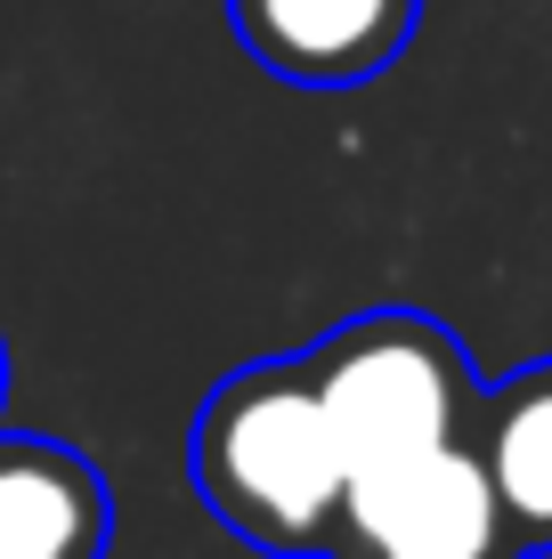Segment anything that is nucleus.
I'll return each instance as SVG.
<instances>
[{
    "label": "nucleus",
    "instance_id": "nucleus-3",
    "mask_svg": "<svg viewBox=\"0 0 552 559\" xmlns=\"http://www.w3.org/2000/svg\"><path fill=\"white\" fill-rule=\"evenodd\" d=\"M333 559H528V551L512 535L471 438H447L431 454L350 478Z\"/></svg>",
    "mask_w": 552,
    "mask_h": 559
},
{
    "label": "nucleus",
    "instance_id": "nucleus-5",
    "mask_svg": "<svg viewBox=\"0 0 552 559\" xmlns=\"http://www.w3.org/2000/svg\"><path fill=\"white\" fill-rule=\"evenodd\" d=\"M114 495L98 462L57 438L0 430V559H106Z\"/></svg>",
    "mask_w": 552,
    "mask_h": 559
},
{
    "label": "nucleus",
    "instance_id": "nucleus-4",
    "mask_svg": "<svg viewBox=\"0 0 552 559\" xmlns=\"http://www.w3.org/2000/svg\"><path fill=\"white\" fill-rule=\"evenodd\" d=\"M227 25L284 90H357L407 57L423 0H227Z\"/></svg>",
    "mask_w": 552,
    "mask_h": 559
},
{
    "label": "nucleus",
    "instance_id": "nucleus-2",
    "mask_svg": "<svg viewBox=\"0 0 552 559\" xmlns=\"http://www.w3.org/2000/svg\"><path fill=\"white\" fill-rule=\"evenodd\" d=\"M309 381L326 397L350 478L431 454L447 438H471V406H480V373H471L463 341L423 308L350 317L341 333H326L309 349Z\"/></svg>",
    "mask_w": 552,
    "mask_h": 559
},
{
    "label": "nucleus",
    "instance_id": "nucleus-1",
    "mask_svg": "<svg viewBox=\"0 0 552 559\" xmlns=\"http://www.w3.org/2000/svg\"><path fill=\"white\" fill-rule=\"evenodd\" d=\"M196 495L236 544L269 559H333L350 462L309 381V357L236 365L196 414Z\"/></svg>",
    "mask_w": 552,
    "mask_h": 559
},
{
    "label": "nucleus",
    "instance_id": "nucleus-6",
    "mask_svg": "<svg viewBox=\"0 0 552 559\" xmlns=\"http://www.w3.org/2000/svg\"><path fill=\"white\" fill-rule=\"evenodd\" d=\"M471 454L520 535V551H552V357L504 373L471 406Z\"/></svg>",
    "mask_w": 552,
    "mask_h": 559
},
{
    "label": "nucleus",
    "instance_id": "nucleus-7",
    "mask_svg": "<svg viewBox=\"0 0 552 559\" xmlns=\"http://www.w3.org/2000/svg\"><path fill=\"white\" fill-rule=\"evenodd\" d=\"M0 397H9V349H0Z\"/></svg>",
    "mask_w": 552,
    "mask_h": 559
}]
</instances>
